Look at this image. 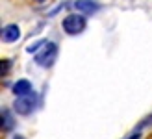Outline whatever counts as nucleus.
<instances>
[{
	"label": "nucleus",
	"mask_w": 152,
	"mask_h": 139,
	"mask_svg": "<svg viewBox=\"0 0 152 139\" xmlns=\"http://www.w3.org/2000/svg\"><path fill=\"white\" fill-rule=\"evenodd\" d=\"M20 37V30L17 24H7L2 28V41L6 43H15Z\"/></svg>",
	"instance_id": "obj_5"
},
{
	"label": "nucleus",
	"mask_w": 152,
	"mask_h": 139,
	"mask_svg": "<svg viewBox=\"0 0 152 139\" xmlns=\"http://www.w3.org/2000/svg\"><path fill=\"white\" fill-rule=\"evenodd\" d=\"M13 139H24L22 135H13Z\"/></svg>",
	"instance_id": "obj_11"
},
{
	"label": "nucleus",
	"mask_w": 152,
	"mask_h": 139,
	"mask_svg": "<svg viewBox=\"0 0 152 139\" xmlns=\"http://www.w3.org/2000/svg\"><path fill=\"white\" fill-rule=\"evenodd\" d=\"M10 65H11V61H10V59H2V63H0V69H2V74H6V72H7V69H10Z\"/></svg>",
	"instance_id": "obj_9"
},
{
	"label": "nucleus",
	"mask_w": 152,
	"mask_h": 139,
	"mask_svg": "<svg viewBox=\"0 0 152 139\" xmlns=\"http://www.w3.org/2000/svg\"><path fill=\"white\" fill-rule=\"evenodd\" d=\"M35 2H45V0H35Z\"/></svg>",
	"instance_id": "obj_12"
},
{
	"label": "nucleus",
	"mask_w": 152,
	"mask_h": 139,
	"mask_svg": "<svg viewBox=\"0 0 152 139\" xmlns=\"http://www.w3.org/2000/svg\"><path fill=\"white\" fill-rule=\"evenodd\" d=\"M0 128H2V132L15 130V117L10 110H2V113H0Z\"/></svg>",
	"instance_id": "obj_6"
},
{
	"label": "nucleus",
	"mask_w": 152,
	"mask_h": 139,
	"mask_svg": "<svg viewBox=\"0 0 152 139\" xmlns=\"http://www.w3.org/2000/svg\"><path fill=\"white\" fill-rule=\"evenodd\" d=\"M45 45H47V41H37V43H34V45H30V46H26V50L28 52H37V50H39L41 48V46H45Z\"/></svg>",
	"instance_id": "obj_8"
},
{
	"label": "nucleus",
	"mask_w": 152,
	"mask_h": 139,
	"mask_svg": "<svg viewBox=\"0 0 152 139\" xmlns=\"http://www.w3.org/2000/svg\"><path fill=\"white\" fill-rule=\"evenodd\" d=\"M58 58V45L56 43H47L43 46V50L35 54V63L41 67H50Z\"/></svg>",
	"instance_id": "obj_2"
},
{
	"label": "nucleus",
	"mask_w": 152,
	"mask_h": 139,
	"mask_svg": "<svg viewBox=\"0 0 152 139\" xmlns=\"http://www.w3.org/2000/svg\"><path fill=\"white\" fill-rule=\"evenodd\" d=\"M128 139H139V134H135V132H134V134H132L130 137H128Z\"/></svg>",
	"instance_id": "obj_10"
},
{
	"label": "nucleus",
	"mask_w": 152,
	"mask_h": 139,
	"mask_svg": "<svg viewBox=\"0 0 152 139\" xmlns=\"http://www.w3.org/2000/svg\"><path fill=\"white\" fill-rule=\"evenodd\" d=\"M74 7L86 15H93L100 10V4L95 2V0H74Z\"/></svg>",
	"instance_id": "obj_4"
},
{
	"label": "nucleus",
	"mask_w": 152,
	"mask_h": 139,
	"mask_svg": "<svg viewBox=\"0 0 152 139\" xmlns=\"http://www.w3.org/2000/svg\"><path fill=\"white\" fill-rule=\"evenodd\" d=\"M37 102H39V97L35 93H30L26 97H17V100L13 102V110L19 115H30L37 108Z\"/></svg>",
	"instance_id": "obj_1"
},
{
	"label": "nucleus",
	"mask_w": 152,
	"mask_h": 139,
	"mask_svg": "<svg viewBox=\"0 0 152 139\" xmlns=\"http://www.w3.org/2000/svg\"><path fill=\"white\" fill-rule=\"evenodd\" d=\"M63 30L69 35H76V34H82L83 28H86V19L82 17V15H69V17L63 19Z\"/></svg>",
	"instance_id": "obj_3"
},
{
	"label": "nucleus",
	"mask_w": 152,
	"mask_h": 139,
	"mask_svg": "<svg viewBox=\"0 0 152 139\" xmlns=\"http://www.w3.org/2000/svg\"><path fill=\"white\" fill-rule=\"evenodd\" d=\"M11 91L17 97H26V95L32 93V83H30L28 80H19V82H15V86L11 87Z\"/></svg>",
	"instance_id": "obj_7"
}]
</instances>
